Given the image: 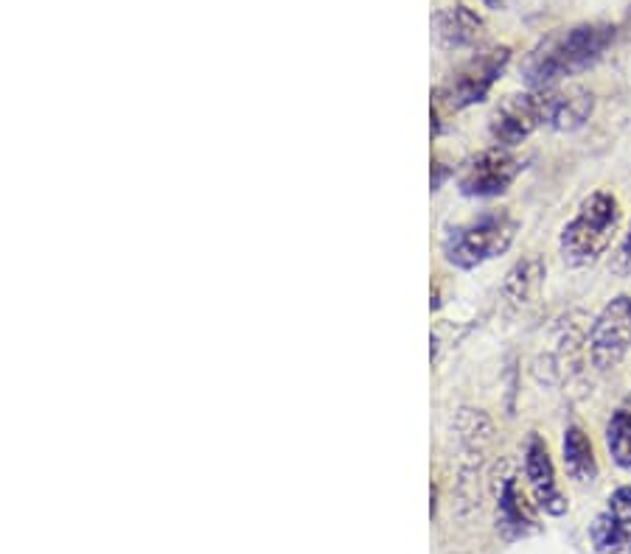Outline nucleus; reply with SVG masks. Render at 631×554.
Returning a JSON list of instances; mask_svg holds the SVG:
<instances>
[{"instance_id":"f257e3e1","label":"nucleus","mask_w":631,"mask_h":554,"mask_svg":"<svg viewBox=\"0 0 631 554\" xmlns=\"http://www.w3.org/2000/svg\"><path fill=\"white\" fill-rule=\"evenodd\" d=\"M614 40L612 25H576V29L565 31V34L550 36L541 42L539 49L530 54L528 65H525V82L534 90L554 87L561 79L572 76V73L583 71L592 62L601 60L609 42Z\"/></svg>"},{"instance_id":"f03ea898","label":"nucleus","mask_w":631,"mask_h":554,"mask_svg":"<svg viewBox=\"0 0 631 554\" xmlns=\"http://www.w3.org/2000/svg\"><path fill=\"white\" fill-rule=\"evenodd\" d=\"M620 224V205L609 191H596L561 230V258L570 266L596 263L612 244Z\"/></svg>"},{"instance_id":"7ed1b4c3","label":"nucleus","mask_w":631,"mask_h":554,"mask_svg":"<svg viewBox=\"0 0 631 554\" xmlns=\"http://www.w3.org/2000/svg\"><path fill=\"white\" fill-rule=\"evenodd\" d=\"M519 221L505 210H488L477 219L457 224L444 239V255L452 266L475 269L486 261L505 255L514 244Z\"/></svg>"},{"instance_id":"20e7f679","label":"nucleus","mask_w":631,"mask_h":554,"mask_svg":"<svg viewBox=\"0 0 631 554\" xmlns=\"http://www.w3.org/2000/svg\"><path fill=\"white\" fill-rule=\"evenodd\" d=\"M547 118H550V87L530 90L499 102L488 118V132L499 146L511 149L528 140L536 129L547 126Z\"/></svg>"},{"instance_id":"39448f33","label":"nucleus","mask_w":631,"mask_h":554,"mask_svg":"<svg viewBox=\"0 0 631 554\" xmlns=\"http://www.w3.org/2000/svg\"><path fill=\"white\" fill-rule=\"evenodd\" d=\"M508 60H511V49H505V45L475 54L466 65L457 67L449 82L438 90V102L449 109H463L483 102L494 82L503 76Z\"/></svg>"},{"instance_id":"423d86ee","label":"nucleus","mask_w":631,"mask_h":554,"mask_svg":"<svg viewBox=\"0 0 631 554\" xmlns=\"http://www.w3.org/2000/svg\"><path fill=\"white\" fill-rule=\"evenodd\" d=\"M589 362L598 369L618 367L631 351V297L620 294L598 314L589 331Z\"/></svg>"},{"instance_id":"0eeeda50","label":"nucleus","mask_w":631,"mask_h":554,"mask_svg":"<svg viewBox=\"0 0 631 554\" xmlns=\"http://www.w3.org/2000/svg\"><path fill=\"white\" fill-rule=\"evenodd\" d=\"M523 168L525 163L514 151H508L505 146H494V149L480 151L463 166L461 177H457V188H461L463 197H499V194L511 188L514 179L523 174Z\"/></svg>"},{"instance_id":"6e6552de","label":"nucleus","mask_w":631,"mask_h":554,"mask_svg":"<svg viewBox=\"0 0 631 554\" xmlns=\"http://www.w3.org/2000/svg\"><path fill=\"white\" fill-rule=\"evenodd\" d=\"M525 477H528L530 490H534L536 504L550 515H565L567 501L565 495L556 488V471L554 462H550V453L547 446L541 442V437H530L528 448H525Z\"/></svg>"},{"instance_id":"1a4fd4ad","label":"nucleus","mask_w":631,"mask_h":554,"mask_svg":"<svg viewBox=\"0 0 631 554\" xmlns=\"http://www.w3.org/2000/svg\"><path fill=\"white\" fill-rule=\"evenodd\" d=\"M483 20L472 12L469 7H449L444 12L435 14L433 20V34L438 40L441 49L446 51H461L477 45L483 36Z\"/></svg>"},{"instance_id":"9d476101","label":"nucleus","mask_w":631,"mask_h":554,"mask_svg":"<svg viewBox=\"0 0 631 554\" xmlns=\"http://www.w3.org/2000/svg\"><path fill=\"white\" fill-rule=\"evenodd\" d=\"M592 107H596V98H592L589 90L550 87V118H547V126L561 132L578 129V126H583L589 121Z\"/></svg>"},{"instance_id":"9b49d317","label":"nucleus","mask_w":631,"mask_h":554,"mask_svg":"<svg viewBox=\"0 0 631 554\" xmlns=\"http://www.w3.org/2000/svg\"><path fill=\"white\" fill-rule=\"evenodd\" d=\"M541 281H545V263L539 258H525V261H519L511 272L505 274L503 300L511 309H523V305H528L539 294Z\"/></svg>"},{"instance_id":"f8f14e48","label":"nucleus","mask_w":631,"mask_h":554,"mask_svg":"<svg viewBox=\"0 0 631 554\" xmlns=\"http://www.w3.org/2000/svg\"><path fill=\"white\" fill-rule=\"evenodd\" d=\"M565 468L576 482H596L598 477V462H596V451H592V442L583 435L578 426H570L565 431Z\"/></svg>"},{"instance_id":"ddd939ff","label":"nucleus","mask_w":631,"mask_h":554,"mask_svg":"<svg viewBox=\"0 0 631 554\" xmlns=\"http://www.w3.org/2000/svg\"><path fill=\"white\" fill-rule=\"evenodd\" d=\"M631 519L625 515L614 513V510H607L596 519V524L589 526V535H592V543L598 546V552H620L625 543L631 541Z\"/></svg>"},{"instance_id":"4468645a","label":"nucleus","mask_w":631,"mask_h":554,"mask_svg":"<svg viewBox=\"0 0 631 554\" xmlns=\"http://www.w3.org/2000/svg\"><path fill=\"white\" fill-rule=\"evenodd\" d=\"M607 446L620 468H631V409H618L607 426Z\"/></svg>"},{"instance_id":"2eb2a0df","label":"nucleus","mask_w":631,"mask_h":554,"mask_svg":"<svg viewBox=\"0 0 631 554\" xmlns=\"http://www.w3.org/2000/svg\"><path fill=\"white\" fill-rule=\"evenodd\" d=\"M499 519L505 526H514L517 532H525V526L534 524V519L528 515V506H525L523 493H519L517 482H508L503 490V499H499Z\"/></svg>"},{"instance_id":"dca6fc26","label":"nucleus","mask_w":631,"mask_h":554,"mask_svg":"<svg viewBox=\"0 0 631 554\" xmlns=\"http://www.w3.org/2000/svg\"><path fill=\"white\" fill-rule=\"evenodd\" d=\"M609 510L631 519V488H620L609 495Z\"/></svg>"},{"instance_id":"f3484780","label":"nucleus","mask_w":631,"mask_h":554,"mask_svg":"<svg viewBox=\"0 0 631 554\" xmlns=\"http://www.w3.org/2000/svg\"><path fill=\"white\" fill-rule=\"evenodd\" d=\"M614 269H618V272H625V269H631V224H629V233H625L623 244H620L618 258H614Z\"/></svg>"},{"instance_id":"a211bd4d","label":"nucleus","mask_w":631,"mask_h":554,"mask_svg":"<svg viewBox=\"0 0 631 554\" xmlns=\"http://www.w3.org/2000/svg\"><path fill=\"white\" fill-rule=\"evenodd\" d=\"M503 0H486V7H499Z\"/></svg>"},{"instance_id":"6ab92c4d","label":"nucleus","mask_w":631,"mask_h":554,"mask_svg":"<svg viewBox=\"0 0 631 554\" xmlns=\"http://www.w3.org/2000/svg\"><path fill=\"white\" fill-rule=\"evenodd\" d=\"M629 552H631V541H629Z\"/></svg>"}]
</instances>
